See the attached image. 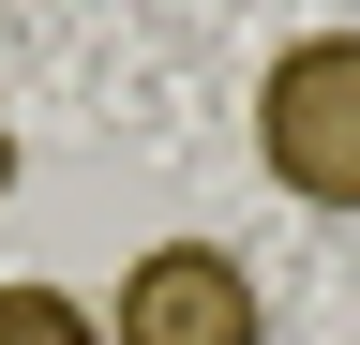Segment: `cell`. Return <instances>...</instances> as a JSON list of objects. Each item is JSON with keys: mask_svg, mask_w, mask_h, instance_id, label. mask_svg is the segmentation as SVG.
<instances>
[{"mask_svg": "<svg viewBox=\"0 0 360 345\" xmlns=\"http://www.w3.org/2000/svg\"><path fill=\"white\" fill-rule=\"evenodd\" d=\"M255 165L300 210H360V30H300L255 75Z\"/></svg>", "mask_w": 360, "mask_h": 345, "instance_id": "obj_1", "label": "cell"}, {"mask_svg": "<svg viewBox=\"0 0 360 345\" xmlns=\"http://www.w3.org/2000/svg\"><path fill=\"white\" fill-rule=\"evenodd\" d=\"M120 345H270V300L225 240H150L120 271Z\"/></svg>", "mask_w": 360, "mask_h": 345, "instance_id": "obj_2", "label": "cell"}, {"mask_svg": "<svg viewBox=\"0 0 360 345\" xmlns=\"http://www.w3.org/2000/svg\"><path fill=\"white\" fill-rule=\"evenodd\" d=\"M0 345H105V315L60 285H0Z\"/></svg>", "mask_w": 360, "mask_h": 345, "instance_id": "obj_3", "label": "cell"}, {"mask_svg": "<svg viewBox=\"0 0 360 345\" xmlns=\"http://www.w3.org/2000/svg\"><path fill=\"white\" fill-rule=\"evenodd\" d=\"M0 195H15V120H0Z\"/></svg>", "mask_w": 360, "mask_h": 345, "instance_id": "obj_4", "label": "cell"}]
</instances>
